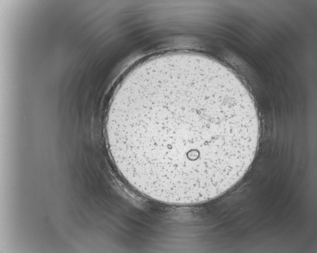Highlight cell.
I'll use <instances>...</instances> for the list:
<instances>
[{
  "instance_id": "1",
  "label": "cell",
  "mask_w": 317,
  "mask_h": 253,
  "mask_svg": "<svg viewBox=\"0 0 317 253\" xmlns=\"http://www.w3.org/2000/svg\"><path fill=\"white\" fill-rule=\"evenodd\" d=\"M106 133L119 172L158 202L215 199L247 173L260 122L240 79L207 58L182 53L129 73L112 98Z\"/></svg>"
}]
</instances>
